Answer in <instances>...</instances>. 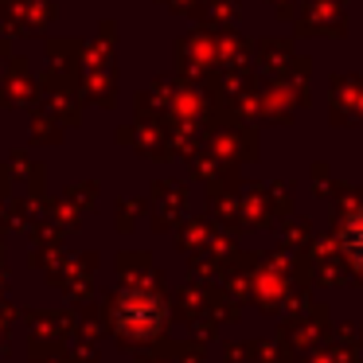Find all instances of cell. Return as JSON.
Instances as JSON below:
<instances>
[{
  "label": "cell",
  "instance_id": "cell-1",
  "mask_svg": "<svg viewBox=\"0 0 363 363\" xmlns=\"http://www.w3.org/2000/svg\"><path fill=\"white\" fill-rule=\"evenodd\" d=\"M118 320L133 332H152L160 324V301L152 293H125L118 305Z\"/></svg>",
  "mask_w": 363,
  "mask_h": 363
},
{
  "label": "cell",
  "instance_id": "cell-2",
  "mask_svg": "<svg viewBox=\"0 0 363 363\" xmlns=\"http://www.w3.org/2000/svg\"><path fill=\"white\" fill-rule=\"evenodd\" d=\"M344 254L363 269V211L352 215V219H347V227H344Z\"/></svg>",
  "mask_w": 363,
  "mask_h": 363
}]
</instances>
